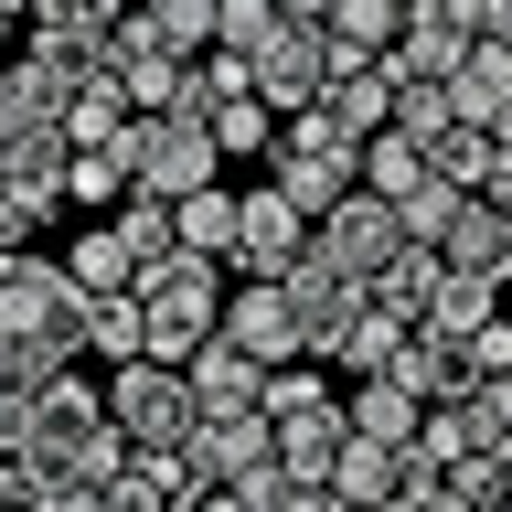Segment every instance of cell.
<instances>
[{"instance_id":"obj_37","label":"cell","mask_w":512,"mask_h":512,"mask_svg":"<svg viewBox=\"0 0 512 512\" xmlns=\"http://www.w3.org/2000/svg\"><path fill=\"white\" fill-rule=\"evenodd\" d=\"M459 203H470V192H448L438 171H427V182H416L406 203H395V224H406V246H438L448 224H459Z\"/></svg>"},{"instance_id":"obj_30","label":"cell","mask_w":512,"mask_h":512,"mask_svg":"<svg viewBox=\"0 0 512 512\" xmlns=\"http://www.w3.org/2000/svg\"><path fill=\"white\" fill-rule=\"evenodd\" d=\"M427 171H438L448 192H491L502 150H491V128H438V139H427Z\"/></svg>"},{"instance_id":"obj_41","label":"cell","mask_w":512,"mask_h":512,"mask_svg":"<svg viewBox=\"0 0 512 512\" xmlns=\"http://www.w3.org/2000/svg\"><path fill=\"white\" fill-rule=\"evenodd\" d=\"M107 512H182V502H171V491H160V480L139 470V459H128V470L107 480Z\"/></svg>"},{"instance_id":"obj_25","label":"cell","mask_w":512,"mask_h":512,"mask_svg":"<svg viewBox=\"0 0 512 512\" xmlns=\"http://www.w3.org/2000/svg\"><path fill=\"white\" fill-rule=\"evenodd\" d=\"M118 86H128L139 118H192V64H182V54H128Z\"/></svg>"},{"instance_id":"obj_11","label":"cell","mask_w":512,"mask_h":512,"mask_svg":"<svg viewBox=\"0 0 512 512\" xmlns=\"http://www.w3.org/2000/svg\"><path fill=\"white\" fill-rule=\"evenodd\" d=\"M214 331L246 352V363H267V374H278V363H310V352H299V320H288V288H278V278H246L235 299H224Z\"/></svg>"},{"instance_id":"obj_20","label":"cell","mask_w":512,"mask_h":512,"mask_svg":"<svg viewBox=\"0 0 512 512\" xmlns=\"http://www.w3.org/2000/svg\"><path fill=\"white\" fill-rule=\"evenodd\" d=\"M64 278H75V299H118V288H139V256H128L118 224H86L64 246Z\"/></svg>"},{"instance_id":"obj_54","label":"cell","mask_w":512,"mask_h":512,"mask_svg":"<svg viewBox=\"0 0 512 512\" xmlns=\"http://www.w3.org/2000/svg\"><path fill=\"white\" fill-rule=\"evenodd\" d=\"M502 299H512V288H502Z\"/></svg>"},{"instance_id":"obj_5","label":"cell","mask_w":512,"mask_h":512,"mask_svg":"<svg viewBox=\"0 0 512 512\" xmlns=\"http://www.w3.org/2000/svg\"><path fill=\"white\" fill-rule=\"evenodd\" d=\"M128 171H139V192L182 203V192L224 182V150H214L203 118H128Z\"/></svg>"},{"instance_id":"obj_45","label":"cell","mask_w":512,"mask_h":512,"mask_svg":"<svg viewBox=\"0 0 512 512\" xmlns=\"http://www.w3.org/2000/svg\"><path fill=\"white\" fill-rule=\"evenodd\" d=\"M480 416H491V438L512 448V374H491V384H480Z\"/></svg>"},{"instance_id":"obj_8","label":"cell","mask_w":512,"mask_h":512,"mask_svg":"<svg viewBox=\"0 0 512 512\" xmlns=\"http://www.w3.org/2000/svg\"><path fill=\"white\" fill-rule=\"evenodd\" d=\"M320 86H331V43H320L310 22H278L256 43V107H267V118H310Z\"/></svg>"},{"instance_id":"obj_35","label":"cell","mask_w":512,"mask_h":512,"mask_svg":"<svg viewBox=\"0 0 512 512\" xmlns=\"http://www.w3.org/2000/svg\"><path fill=\"white\" fill-rule=\"evenodd\" d=\"M214 150H224V171H235V160H267V139H278V118H267V107H256V96H224L214 118Z\"/></svg>"},{"instance_id":"obj_31","label":"cell","mask_w":512,"mask_h":512,"mask_svg":"<svg viewBox=\"0 0 512 512\" xmlns=\"http://www.w3.org/2000/svg\"><path fill=\"white\" fill-rule=\"evenodd\" d=\"M427 299H438V246H406V256H395V267L374 278V310L416 331V320H427Z\"/></svg>"},{"instance_id":"obj_42","label":"cell","mask_w":512,"mask_h":512,"mask_svg":"<svg viewBox=\"0 0 512 512\" xmlns=\"http://www.w3.org/2000/svg\"><path fill=\"white\" fill-rule=\"evenodd\" d=\"M32 224H43V203L0 182V256H22V246H32Z\"/></svg>"},{"instance_id":"obj_52","label":"cell","mask_w":512,"mask_h":512,"mask_svg":"<svg viewBox=\"0 0 512 512\" xmlns=\"http://www.w3.org/2000/svg\"><path fill=\"white\" fill-rule=\"evenodd\" d=\"M502 502H512V448H502Z\"/></svg>"},{"instance_id":"obj_2","label":"cell","mask_w":512,"mask_h":512,"mask_svg":"<svg viewBox=\"0 0 512 512\" xmlns=\"http://www.w3.org/2000/svg\"><path fill=\"white\" fill-rule=\"evenodd\" d=\"M139 342H150V363H192V352L214 342L224 320V288H214V256H160V267H139Z\"/></svg>"},{"instance_id":"obj_6","label":"cell","mask_w":512,"mask_h":512,"mask_svg":"<svg viewBox=\"0 0 512 512\" xmlns=\"http://www.w3.org/2000/svg\"><path fill=\"white\" fill-rule=\"evenodd\" d=\"M310 256H331L342 278H363V288H374L384 267L406 256V224H395V203H384V192H342V203L310 224Z\"/></svg>"},{"instance_id":"obj_50","label":"cell","mask_w":512,"mask_h":512,"mask_svg":"<svg viewBox=\"0 0 512 512\" xmlns=\"http://www.w3.org/2000/svg\"><path fill=\"white\" fill-rule=\"evenodd\" d=\"M491 150H502V160H512V107H502V118H491Z\"/></svg>"},{"instance_id":"obj_13","label":"cell","mask_w":512,"mask_h":512,"mask_svg":"<svg viewBox=\"0 0 512 512\" xmlns=\"http://www.w3.org/2000/svg\"><path fill=\"white\" fill-rule=\"evenodd\" d=\"M395 54H406L416 75H459V64L480 54V0H406Z\"/></svg>"},{"instance_id":"obj_48","label":"cell","mask_w":512,"mask_h":512,"mask_svg":"<svg viewBox=\"0 0 512 512\" xmlns=\"http://www.w3.org/2000/svg\"><path fill=\"white\" fill-rule=\"evenodd\" d=\"M278 22H310L320 32V22H331V0H278Z\"/></svg>"},{"instance_id":"obj_24","label":"cell","mask_w":512,"mask_h":512,"mask_svg":"<svg viewBox=\"0 0 512 512\" xmlns=\"http://www.w3.org/2000/svg\"><path fill=\"white\" fill-rule=\"evenodd\" d=\"M512 299L491 278H459V267H438V299H427V320H416V331H448V342H470L480 320H502Z\"/></svg>"},{"instance_id":"obj_21","label":"cell","mask_w":512,"mask_h":512,"mask_svg":"<svg viewBox=\"0 0 512 512\" xmlns=\"http://www.w3.org/2000/svg\"><path fill=\"white\" fill-rule=\"evenodd\" d=\"M139 171H128V139H86V150L64 160V203H86V214H118Z\"/></svg>"},{"instance_id":"obj_29","label":"cell","mask_w":512,"mask_h":512,"mask_svg":"<svg viewBox=\"0 0 512 512\" xmlns=\"http://www.w3.org/2000/svg\"><path fill=\"white\" fill-rule=\"evenodd\" d=\"M75 342H86V363H107V374H118V363H139V352H150V342H139V299H128V288H118V299H86Z\"/></svg>"},{"instance_id":"obj_1","label":"cell","mask_w":512,"mask_h":512,"mask_svg":"<svg viewBox=\"0 0 512 512\" xmlns=\"http://www.w3.org/2000/svg\"><path fill=\"white\" fill-rule=\"evenodd\" d=\"M22 459H32V480H118L128 470V438H118V416H107V384H86V363L32 395Z\"/></svg>"},{"instance_id":"obj_4","label":"cell","mask_w":512,"mask_h":512,"mask_svg":"<svg viewBox=\"0 0 512 512\" xmlns=\"http://www.w3.org/2000/svg\"><path fill=\"white\" fill-rule=\"evenodd\" d=\"M107 416H118V438L128 448H182L203 416H192V384H182V363H118L107 374Z\"/></svg>"},{"instance_id":"obj_22","label":"cell","mask_w":512,"mask_h":512,"mask_svg":"<svg viewBox=\"0 0 512 512\" xmlns=\"http://www.w3.org/2000/svg\"><path fill=\"white\" fill-rule=\"evenodd\" d=\"M64 128H22V139H0V182L11 192H32V203H43V214H54L64 203Z\"/></svg>"},{"instance_id":"obj_46","label":"cell","mask_w":512,"mask_h":512,"mask_svg":"<svg viewBox=\"0 0 512 512\" xmlns=\"http://www.w3.org/2000/svg\"><path fill=\"white\" fill-rule=\"evenodd\" d=\"M480 43H502V54H512V0H480Z\"/></svg>"},{"instance_id":"obj_26","label":"cell","mask_w":512,"mask_h":512,"mask_svg":"<svg viewBox=\"0 0 512 512\" xmlns=\"http://www.w3.org/2000/svg\"><path fill=\"white\" fill-rule=\"evenodd\" d=\"M448 107H459V128H491L512 107V54H502V43H480V54L448 75Z\"/></svg>"},{"instance_id":"obj_27","label":"cell","mask_w":512,"mask_h":512,"mask_svg":"<svg viewBox=\"0 0 512 512\" xmlns=\"http://www.w3.org/2000/svg\"><path fill=\"white\" fill-rule=\"evenodd\" d=\"M171 224H182V256H235V182H203V192H182L171 203Z\"/></svg>"},{"instance_id":"obj_7","label":"cell","mask_w":512,"mask_h":512,"mask_svg":"<svg viewBox=\"0 0 512 512\" xmlns=\"http://www.w3.org/2000/svg\"><path fill=\"white\" fill-rule=\"evenodd\" d=\"M278 288H288V320H299V352H310V363H331V342H342L352 320L374 310V288H363V278H342L331 256H299Z\"/></svg>"},{"instance_id":"obj_16","label":"cell","mask_w":512,"mask_h":512,"mask_svg":"<svg viewBox=\"0 0 512 512\" xmlns=\"http://www.w3.org/2000/svg\"><path fill=\"white\" fill-rule=\"evenodd\" d=\"M278 427V470L299 480V491H331V459H342V395H320V406H299V416H267Z\"/></svg>"},{"instance_id":"obj_39","label":"cell","mask_w":512,"mask_h":512,"mask_svg":"<svg viewBox=\"0 0 512 512\" xmlns=\"http://www.w3.org/2000/svg\"><path fill=\"white\" fill-rule=\"evenodd\" d=\"M320 395H331V374H320V363H278V374H267V395H256V416H299V406H320Z\"/></svg>"},{"instance_id":"obj_51","label":"cell","mask_w":512,"mask_h":512,"mask_svg":"<svg viewBox=\"0 0 512 512\" xmlns=\"http://www.w3.org/2000/svg\"><path fill=\"white\" fill-rule=\"evenodd\" d=\"M11 22H22V0H0V43H11Z\"/></svg>"},{"instance_id":"obj_3","label":"cell","mask_w":512,"mask_h":512,"mask_svg":"<svg viewBox=\"0 0 512 512\" xmlns=\"http://www.w3.org/2000/svg\"><path fill=\"white\" fill-rule=\"evenodd\" d=\"M267 182H278L288 203L320 224L342 192H363V139H352V128H331L320 107H310V118H278V139H267Z\"/></svg>"},{"instance_id":"obj_10","label":"cell","mask_w":512,"mask_h":512,"mask_svg":"<svg viewBox=\"0 0 512 512\" xmlns=\"http://www.w3.org/2000/svg\"><path fill=\"white\" fill-rule=\"evenodd\" d=\"M395 86H406V54H331V86H320V118L374 139L395 128Z\"/></svg>"},{"instance_id":"obj_23","label":"cell","mask_w":512,"mask_h":512,"mask_svg":"<svg viewBox=\"0 0 512 512\" xmlns=\"http://www.w3.org/2000/svg\"><path fill=\"white\" fill-rule=\"evenodd\" d=\"M128 118H139V107H128V86L96 64L86 86L64 96V150H86V139H128Z\"/></svg>"},{"instance_id":"obj_17","label":"cell","mask_w":512,"mask_h":512,"mask_svg":"<svg viewBox=\"0 0 512 512\" xmlns=\"http://www.w3.org/2000/svg\"><path fill=\"white\" fill-rule=\"evenodd\" d=\"M182 384H192V416H256V395H267V363H246V352L214 331V342L182 363Z\"/></svg>"},{"instance_id":"obj_33","label":"cell","mask_w":512,"mask_h":512,"mask_svg":"<svg viewBox=\"0 0 512 512\" xmlns=\"http://www.w3.org/2000/svg\"><path fill=\"white\" fill-rule=\"evenodd\" d=\"M395 352H406V320L363 310V320H352V331H342V342H331V363H342V374L363 384V374H395Z\"/></svg>"},{"instance_id":"obj_19","label":"cell","mask_w":512,"mask_h":512,"mask_svg":"<svg viewBox=\"0 0 512 512\" xmlns=\"http://www.w3.org/2000/svg\"><path fill=\"white\" fill-rule=\"evenodd\" d=\"M342 427H352V438H384V448H416L427 406H416V395H406L395 374H363V384L342 395Z\"/></svg>"},{"instance_id":"obj_18","label":"cell","mask_w":512,"mask_h":512,"mask_svg":"<svg viewBox=\"0 0 512 512\" xmlns=\"http://www.w3.org/2000/svg\"><path fill=\"white\" fill-rule=\"evenodd\" d=\"M438 267H459V278H491V288H512V214H491V203H459V224L438 235Z\"/></svg>"},{"instance_id":"obj_36","label":"cell","mask_w":512,"mask_h":512,"mask_svg":"<svg viewBox=\"0 0 512 512\" xmlns=\"http://www.w3.org/2000/svg\"><path fill=\"white\" fill-rule=\"evenodd\" d=\"M395 128H406L416 150H427L438 128H459V107H448V75H416V64H406V86H395Z\"/></svg>"},{"instance_id":"obj_40","label":"cell","mask_w":512,"mask_h":512,"mask_svg":"<svg viewBox=\"0 0 512 512\" xmlns=\"http://www.w3.org/2000/svg\"><path fill=\"white\" fill-rule=\"evenodd\" d=\"M32 395H43V384H22V363L0 352V448H22V427H32Z\"/></svg>"},{"instance_id":"obj_47","label":"cell","mask_w":512,"mask_h":512,"mask_svg":"<svg viewBox=\"0 0 512 512\" xmlns=\"http://www.w3.org/2000/svg\"><path fill=\"white\" fill-rule=\"evenodd\" d=\"M278 512H352V502H342V491H288Z\"/></svg>"},{"instance_id":"obj_55","label":"cell","mask_w":512,"mask_h":512,"mask_svg":"<svg viewBox=\"0 0 512 512\" xmlns=\"http://www.w3.org/2000/svg\"><path fill=\"white\" fill-rule=\"evenodd\" d=\"M182 512H192V502H182Z\"/></svg>"},{"instance_id":"obj_38","label":"cell","mask_w":512,"mask_h":512,"mask_svg":"<svg viewBox=\"0 0 512 512\" xmlns=\"http://www.w3.org/2000/svg\"><path fill=\"white\" fill-rule=\"evenodd\" d=\"M267 32H278V0H224V11H214V54H246L256 64Z\"/></svg>"},{"instance_id":"obj_34","label":"cell","mask_w":512,"mask_h":512,"mask_svg":"<svg viewBox=\"0 0 512 512\" xmlns=\"http://www.w3.org/2000/svg\"><path fill=\"white\" fill-rule=\"evenodd\" d=\"M128 235V256H139V267H160V256H182V224H171V203H160V192H128L118 214H107Z\"/></svg>"},{"instance_id":"obj_12","label":"cell","mask_w":512,"mask_h":512,"mask_svg":"<svg viewBox=\"0 0 512 512\" xmlns=\"http://www.w3.org/2000/svg\"><path fill=\"white\" fill-rule=\"evenodd\" d=\"M182 459H192V480H203V491H235L246 470H267V459H278V427H267V416H203V427L182 438Z\"/></svg>"},{"instance_id":"obj_44","label":"cell","mask_w":512,"mask_h":512,"mask_svg":"<svg viewBox=\"0 0 512 512\" xmlns=\"http://www.w3.org/2000/svg\"><path fill=\"white\" fill-rule=\"evenodd\" d=\"M0 512H32V459L22 448H0Z\"/></svg>"},{"instance_id":"obj_32","label":"cell","mask_w":512,"mask_h":512,"mask_svg":"<svg viewBox=\"0 0 512 512\" xmlns=\"http://www.w3.org/2000/svg\"><path fill=\"white\" fill-rule=\"evenodd\" d=\"M416 182H427V150H416L406 128H374V139H363V192H384V203H406Z\"/></svg>"},{"instance_id":"obj_28","label":"cell","mask_w":512,"mask_h":512,"mask_svg":"<svg viewBox=\"0 0 512 512\" xmlns=\"http://www.w3.org/2000/svg\"><path fill=\"white\" fill-rule=\"evenodd\" d=\"M395 32H406V0H331L320 43L331 54H395Z\"/></svg>"},{"instance_id":"obj_15","label":"cell","mask_w":512,"mask_h":512,"mask_svg":"<svg viewBox=\"0 0 512 512\" xmlns=\"http://www.w3.org/2000/svg\"><path fill=\"white\" fill-rule=\"evenodd\" d=\"M395 384H406L416 406H459V395H480V352L448 342V331H406V352H395Z\"/></svg>"},{"instance_id":"obj_49","label":"cell","mask_w":512,"mask_h":512,"mask_svg":"<svg viewBox=\"0 0 512 512\" xmlns=\"http://www.w3.org/2000/svg\"><path fill=\"white\" fill-rule=\"evenodd\" d=\"M192 512H246V502H235V491H192Z\"/></svg>"},{"instance_id":"obj_14","label":"cell","mask_w":512,"mask_h":512,"mask_svg":"<svg viewBox=\"0 0 512 512\" xmlns=\"http://www.w3.org/2000/svg\"><path fill=\"white\" fill-rule=\"evenodd\" d=\"M416 480H427V459L416 448H384V438H342V459H331V491L352 512H395Z\"/></svg>"},{"instance_id":"obj_53","label":"cell","mask_w":512,"mask_h":512,"mask_svg":"<svg viewBox=\"0 0 512 512\" xmlns=\"http://www.w3.org/2000/svg\"><path fill=\"white\" fill-rule=\"evenodd\" d=\"M491 512H512V502H491Z\"/></svg>"},{"instance_id":"obj_9","label":"cell","mask_w":512,"mask_h":512,"mask_svg":"<svg viewBox=\"0 0 512 512\" xmlns=\"http://www.w3.org/2000/svg\"><path fill=\"white\" fill-rule=\"evenodd\" d=\"M299 256H310V214H299L278 182L235 192V267H246V278H288Z\"/></svg>"},{"instance_id":"obj_43","label":"cell","mask_w":512,"mask_h":512,"mask_svg":"<svg viewBox=\"0 0 512 512\" xmlns=\"http://www.w3.org/2000/svg\"><path fill=\"white\" fill-rule=\"evenodd\" d=\"M470 352H480V374H512V310H502V320H480Z\"/></svg>"}]
</instances>
